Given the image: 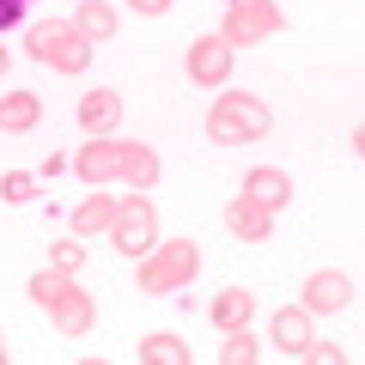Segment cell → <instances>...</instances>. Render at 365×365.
Here are the masks:
<instances>
[{
  "mask_svg": "<svg viewBox=\"0 0 365 365\" xmlns=\"http://www.w3.org/2000/svg\"><path fill=\"white\" fill-rule=\"evenodd\" d=\"M189 73H195L201 86H220V79L232 73V43L225 37H201L195 49H189Z\"/></svg>",
  "mask_w": 365,
  "mask_h": 365,
  "instance_id": "obj_5",
  "label": "cell"
},
{
  "mask_svg": "<svg viewBox=\"0 0 365 365\" xmlns=\"http://www.w3.org/2000/svg\"><path fill=\"white\" fill-rule=\"evenodd\" d=\"M134 13H146V19H158V13H170V0H128Z\"/></svg>",
  "mask_w": 365,
  "mask_h": 365,
  "instance_id": "obj_23",
  "label": "cell"
},
{
  "mask_svg": "<svg viewBox=\"0 0 365 365\" xmlns=\"http://www.w3.org/2000/svg\"><path fill=\"white\" fill-rule=\"evenodd\" d=\"M153 201L146 195H134L128 207H122V220H116V250H128V256H153Z\"/></svg>",
  "mask_w": 365,
  "mask_h": 365,
  "instance_id": "obj_3",
  "label": "cell"
},
{
  "mask_svg": "<svg viewBox=\"0 0 365 365\" xmlns=\"http://www.w3.org/2000/svg\"><path fill=\"white\" fill-rule=\"evenodd\" d=\"M299 359H311V365H341V347H323V341H304V353Z\"/></svg>",
  "mask_w": 365,
  "mask_h": 365,
  "instance_id": "obj_21",
  "label": "cell"
},
{
  "mask_svg": "<svg viewBox=\"0 0 365 365\" xmlns=\"http://www.w3.org/2000/svg\"><path fill=\"white\" fill-rule=\"evenodd\" d=\"M25 6H31V0H0V31L19 25V19H25Z\"/></svg>",
  "mask_w": 365,
  "mask_h": 365,
  "instance_id": "obj_22",
  "label": "cell"
},
{
  "mask_svg": "<svg viewBox=\"0 0 365 365\" xmlns=\"http://www.w3.org/2000/svg\"><path fill=\"white\" fill-rule=\"evenodd\" d=\"M189 268H201V256H195V244H182V250H170L165 262H153V268H140V287L146 292H165L170 280H182Z\"/></svg>",
  "mask_w": 365,
  "mask_h": 365,
  "instance_id": "obj_8",
  "label": "cell"
},
{
  "mask_svg": "<svg viewBox=\"0 0 365 365\" xmlns=\"http://www.w3.org/2000/svg\"><path fill=\"white\" fill-rule=\"evenodd\" d=\"M220 359H225V365H250V359H256V341H250L244 329H232V341L220 347Z\"/></svg>",
  "mask_w": 365,
  "mask_h": 365,
  "instance_id": "obj_19",
  "label": "cell"
},
{
  "mask_svg": "<svg viewBox=\"0 0 365 365\" xmlns=\"http://www.w3.org/2000/svg\"><path fill=\"white\" fill-rule=\"evenodd\" d=\"M79 262H86V244H79V237H61V244H55V268H61V274H73Z\"/></svg>",
  "mask_w": 365,
  "mask_h": 365,
  "instance_id": "obj_20",
  "label": "cell"
},
{
  "mask_svg": "<svg viewBox=\"0 0 365 365\" xmlns=\"http://www.w3.org/2000/svg\"><path fill=\"white\" fill-rule=\"evenodd\" d=\"M347 304H353V280L341 268H317L311 280H304V311L323 317V311H347Z\"/></svg>",
  "mask_w": 365,
  "mask_h": 365,
  "instance_id": "obj_4",
  "label": "cell"
},
{
  "mask_svg": "<svg viewBox=\"0 0 365 365\" xmlns=\"http://www.w3.org/2000/svg\"><path fill=\"white\" fill-rule=\"evenodd\" d=\"M268 25H274V13H268V6H232V19H225V43L256 37V31H268Z\"/></svg>",
  "mask_w": 365,
  "mask_h": 365,
  "instance_id": "obj_13",
  "label": "cell"
},
{
  "mask_svg": "<svg viewBox=\"0 0 365 365\" xmlns=\"http://www.w3.org/2000/svg\"><path fill=\"white\" fill-rule=\"evenodd\" d=\"M116 122H122V98L110 86H98V91L79 98V128H86V134H110Z\"/></svg>",
  "mask_w": 365,
  "mask_h": 365,
  "instance_id": "obj_6",
  "label": "cell"
},
{
  "mask_svg": "<svg viewBox=\"0 0 365 365\" xmlns=\"http://www.w3.org/2000/svg\"><path fill=\"white\" fill-rule=\"evenodd\" d=\"M244 201H256V207H287V201H292V182L287 177H280V170H274V165H262V170H250V177H244Z\"/></svg>",
  "mask_w": 365,
  "mask_h": 365,
  "instance_id": "obj_7",
  "label": "cell"
},
{
  "mask_svg": "<svg viewBox=\"0 0 365 365\" xmlns=\"http://www.w3.org/2000/svg\"><path fill=\"white\" fill-rule=\"evenodd\" d=\"M110 31H116V13H110L104 0H79V37H86V43H104Z\"/></svg>",
  "mask_w": 365,
  "mask_h": 365,
  "instance_id": "obj_12",
  "label": "cell"
},
{
  "mask_svg": "<svg viewBox=\"0 0 365 365\" xmlns=\"http://www.w3.org/2000/svg\"><path fill=\"white\" fill-rule=\"evenodd\" d=\"M110 220H116V207H110V201H104V195H91V201H86V207H79V213H73V232H79V237H86V232H98V225H110Z\"/></svg>",
  "mask_w": 365,
  "mask_h": 365,
  "instance_id": "obj_17",
  "label": "cell"
},
{
  "mask_svg": "<svg viewBox=\"0 0 365 365\" xmlns=\"http://www.w3.org/2000/svg\"><path fill=\"white\" fill-rule=\"evenodd\" d=\"M67 292H73L67 274H31V299H37V304H61Z\"/></svg>",
  "mask_w": 365,
  "mask_h": 365,
  "instance_id": "obj_16",
  "label": "cell"
},
{
  "mask_svg": "<svg viewBox=\"0 0 365 365\" xmlns=\"http://www.w3.org/2000/svg\"><path fill=\"white\" fill-rule=\"evenodd\" d=\"M0 195L13 201V207H25V201H37V177H31V170H6V177H0Z\"/></svg>",
  "mask_w": 365,
  "mask_h": 365,
  "instance_id": "obj_18",
  "label": "cell"
},
{
  "mask_svg": "<svg viewBox=\"0 0 365 365\" xmlns=\"http://www.w3.org/2000/svg\"><path fill=\"white\" fill-rule=\"evenodd\" d=\"M213 134H220V140H256V134H268V110H262L250 91L220 98V104H213Z\"/></svg>",
  "mask_w": 365,
  "mask_h": 365,
  "instance_id": "obj_2",
  "label": "cell"
},
{
  "mask_svg": "<svg viewBox=\"0 0 365 365\" xmlns=\"http://www.w3.org/2000/svg\"><path fill=\"white\" fill-rule=\"evenodd\" d=\"M6 61H13V55H6V49H0V73H6Z\"/></svg>",
  "mask_w": 365,
  "mask_h": 365,
  "instance_id": "obj_24",
  "label": "cell"
},
{
  "mask_svg": "<svg viewBox=\"0 0 365 365\" xmlns=\"http://www.w3.org/2000/svg\"><path fill=\"white\" fill-rule=\"evenodd\" d=\"M140 359L146 365H189V347H182L177 335H146L140 341Z\"/></svg>",
  "mask_w": 365,
  "mask_h": 365,
  "instance_id": "obj_15",
  "label": "cell"
},
{
  "mask_svg": "<svg viewBox=\"0 0 365 365\" xmlns=\"http://www.w3.org/2000/svg\"><path fill=\"white\" fill-rule=\"evenodd\" d=\"M225 225H232L237 237H268V207H256V201H232Z\"/></svg>",
  "mask_w": 365,
  "mask_h": 365,
  "instance_id": "obj_14",
  "label": "cell"
},
{
  "mask_svg": "<svg viewBox=\"0 0 365 365\" xmlns=\"http://www.w3.org/2000/svg\"><path fill=\"white\" fill-rule=\"evenodd\" d=\"M0 365H6V341H0Z\"/></svg>",
  "mask_w": 365,
  "mask_h": 365,
  "instance_id": "obj_25",
  "label": "cell"
},
{
  "mask_svg": "<svg viewBox=\"0 0 365 365\" xmlns=\"http://www.w3.org/2000/svg\"><path fill=\"white\" fill-rule=\"evenodd\" d=\"M304 341H311V311H274V347L287 353V359H299L304 353Z\"/></svg>",
  "mask_w": 365,
  "mask_h": 365,
  "instance_id": "obj_9",
  "label": "cell"
},
{
  "mask_svg": "<svg viewBox=\"0 0 365 365\" xmlns=\"http://www.w3.org/2000/svg\"><path fill=\"white\" fill-rule=\"evenodd\" d=\"M43 104H37V91H13V98H0V134H25L37 128Z\"/></svg>",
  "mask_w": 365,
  "mask_h": 365,
  "instance_id": "obj_10",
  "label": "cell"
},
{
  "mask_svg": "<svg viewBox=\"0 0 365 365\" xmlns=\"http://www.w3.org/2000/svg\"><path fill=\"white\" fill-rule=\"evenodd\" d=\"M250 311H256V299H250L244 287H225L220 299H213V323H220L225 335H232V329H244V323H250Z\"/></svg>",
  "mask_w": 365,
  "mask_h": 365,
  "instance_id": "obj_11",
  "label": "cell"
},
{
  "mask_svg": "<svg viewBox=\"0 0 365 365\" xmlns=\"http://www.w3.org/2000/svg\"><path fill=\"white\" fill-rule=\"evenodd\" d=\"M31 61L61 67V73H86L91 49H86V37L67 31V25H37V31H31Z\"/></svg>",
  "mask_w": 365,
  "mask_h": 365,
  "instance_id": "obj_1",
  "label": "cell"
}]
</instances>
